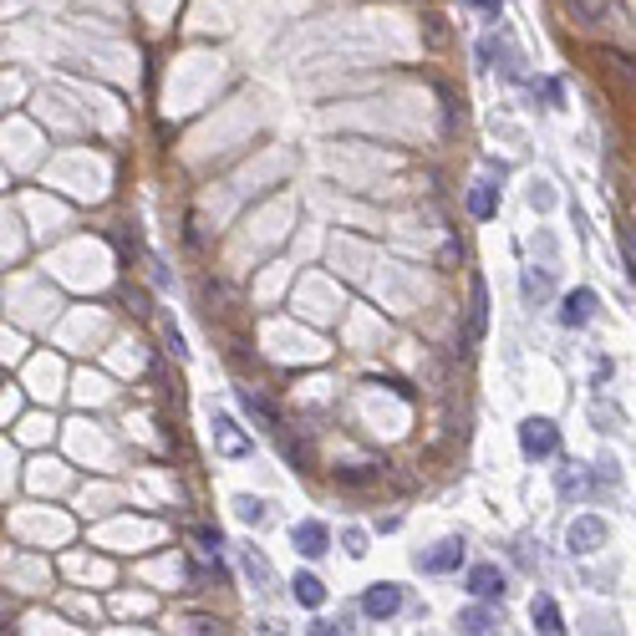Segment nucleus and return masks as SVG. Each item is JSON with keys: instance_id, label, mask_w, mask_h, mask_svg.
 Listing matches in <instances>:
<instances>
[{"instance_id": "1", "label": "nucleus", "mask_w": 636, "mask_h": 636, "mask_svg": "<svg viewBox=\"0 0 636 636\" xmlns=\"http://www.w3.org/2000/svg\"><path fill=\"white\" fill-rule=\"evenodd\" d=\"M606 535H611V530H606L601 514H580L576 525L566 530V545H570V555H590V550H601V545H606Z\"/></svg>"}, {"instance_id": "2", "label": "nucleus", "mask_w": 636, "mask_h": 636, "mask_svg": "<svg viewBox=\"0 0 636 636\" xmlns=\"http://www.w3.org/2000/svg\"><path fill=\"white\" fill-rule=\"evenodd\" d=\"M519 448H525V459H550L555 448H560V433L545 418H530V423L519 428Z\"/></svg>"}, {"instance_id": "3", "label": "nucleus", "mask_w": 636, "mask_h": 636, "mask_svg": "<svg viewBox=\"0 0 636 636\" xmlns=\"http://www.w3.org/2000/svg\"><path fill=\"white\" fill-rule=\"evenodd\" d=\"M596 61L606 67V77H611L616 87H626V92H636V57L621 47H596Z\"/></svg>"}, {"instance_id": "4", "label": "nucleus", "mask_w": 636, "mask_h": 636, "mask_svg": "<svg viewBox=\"0 0 636 636\" xmlns=\"http://www.w3.org/2000/svg\"><path fill=\"white\" fill-rule=\"evenodd\" d=\"M418 566H423L428 576H453V570L463 566V540H438L433 550L418 560Z\"/></svg>"}, {"instance_id": "5", "label": "nucleus", "mask_w": 636, "mask_h": 636, "mask_svg": "<svg viewBox=\"0 0 636 636\" xmlns=\"http://www.w3.org/2000/svg\"><path fill=\"white\" fill-rule=\"evenodd\" d=\"M362 611L366 616H377V621H387V616H398L402 611V590L398 586H366V596H362Z\"/></svg>"}, {"instance_id": "6", "label": "nucleus", "mask_w": 636, "mask_h": 636, "mask_svg": "<svg viewBox=\"0 0 636 636\" xmlns=\"http://www.w3.org/2000/svg\"><path fill=\"white\" fill-rule=\"evenodd\" d=\"M214 448H219L224 459H245V453H249L255 443H249V438L235 428V418H224V413H219V418H214Z\"/></svg>"}, {"instance_id": "7", "label": "nucleus", "mask_w": 636, "mask_h": 636, "mask_svg": "<svg viewBox=\"0 0 636 636\" xmlns=\"http://www.w3.org/2000/svg\"><path fill=\"white\" fill-rule=\"evenodd\" d=\"M469 596L473 601H499V596H504V570L499 566H473L469 570Z\"/></svg>"}, {"instance_id": "8", "label": "nucleus", "mask_w": 636, "mask_h": 636, "mask_svg": "<svg viewBox=\"0 0 636 636\" xmlns=\"http://www.w3.org/2000/svg\"><path fill=\"white\" fill-rule=\"evenodd\" d=\"M291 540H295V550L306 555V560H316V555H326L331 535H326V525H316V519H301V525L291 530Z\"/></svg>"}, {"instance_id": "9", "label": "nucleus", "mask_w": 636, "mask_h": 636, "mask_svg": "<svg viewBox=\"0 0 636 636\" xmlns=\"http://www.w3.org/2000/svg\"><path fill=\"white\" fill-rule=\"evenodd\" d=\"M239 408H245L249 418H260L265 428H281V408H275L265 392H255V387H239Z\"/></svg>"}, {"instance_id": "10", "label": "nucleus", "mask_w": 636, "mask_h": 636, "mask_svg": "<svg viewBox=\"0 0 636 636\" xmlns=\"http://www.w3.org/2000/svg\"><path fill=\"white\" fill-rule=\"evenodd\" d=\"M590 316H596V291H570L566 306H560V321L566 326H586Z\"/></svg>"}, {"instance_id": "11", "label": "nucleus", "mask_w": 636, "mask_h": 636, "mask_svg": "<svg viewBox=\"0 0 636 636\" xmlns=\"http://www.w3.org/2000/svg\"><path fill=\"white\" fill-rule=\"evenodd\" d=\"M291 596H295V601H301V606H306V611H316V606L326 601V586H321L316 576H295Z\"/></svg>"}, {"instance_id": "12", "label": "nucleus", "mask_w": 636, "mask_h": 636, "mask_svg": "<svg viewBox=\"0 0 636 636\" xmlns=\"http://www.w3.org/2000/svg\"><path fill=\"white\" fill-rule=\"evenodd\" d=\"M535 626H540V631H566V621H560V606H555L550 596H535Z\"/></svg>"}, {"instance_id": "13", "label": "nucleus", "mask_w": 636, "mask_h": 636, "mask_svg": "<svg viewBox=\"0 0 636 636\" xmlns=\"http://www.w3.org/2000/svg\"><path fill=\"white\" fill-rule=\"evenodd\" d=\"M459 626H463V631H494V626H499V611H483V606H469V611L459 616Z\"/></svg>"}, {"instance_id": "14", "label": "nucleus", "mask_w": 636, "mask_h": 636, "mask_svg": "<svg viewBox=\"0 0 636 636\" xmlns=\"http://www.w3.org/2000/svg\"><path fill=\"white\" fill-rule=\"evenodd\" d=\"M239 560H245V576H249V580H260V586H270V580H275V570H270V560H265V555L239 550Z\"/></svg>"}, {"instance_id": "15", "label": "nucleus", "mask_w": 636, "mask_h": 636, "mask_svg": "<svg viewBox=\"0 0 636 636\" xmlns=\"http://www.w3.org/2000/svg\"><path fill=\"white\" fill-rule=\"evenodd\" d=\"M469 214L473 219H489V214H494V184H479V189L469 194Z\"/></svg>"}, {"instance_id": "16", "label": "nucleus", "mask_w": 636, "mask_h": 636, "mask_svg": "<svg viewBox=\"0 0 636 636\" xmlns=\"http://www.w3.org/2000/svg\"><path fill=\"white\" fill-rule=\"evenodd\" d=\"M382 469H336V483H352V489H362V483H377Z\"/></svg>"}, {"instance_id": "17", "label": "nucleus", "mask_w": 636, "mask_h": 636, "mask_svg": "<svg viewBox=\"0 0 636 636\" xmlns=\"http://www.w3.org/2000/svg\"><path fill=\"white\" fill-rule=\"evenodd\" d=\"M235 509H239V519H245V525H265V504H260V499H235Z\"/></svg>"}, {"instance_id": "18", "label": "nucleus", "mask_w": 636, "mask_h": 636, "mask_svg": "<svg viewBox=\"0 0 636 636\" xmlns=\"http://www.w3.org/2000/svg\"><path fill=\"white\" fill-rule=\"evenodd\" d=\"M570 11H576L580 21H601V16H606V0H570Z\"/></svg>"}, {"instance_id": "19", "label": "nucleus", "mask_w": 636, "mask_h": 636, "mask_svg": "<svg viewBox=\"0 0 636 636\" xmlns=\"http://www.w3.org/2000/svg\"><path fill=\"white\" fill-rule=\"evenodd\" d=\"M621 255H626V270L636 275V224H621Z\"/></svg>"}, {"instance_id": "20", "label": "nucleus", "mask_w": 636, "mask_h": 636, "mask_svg": "<svg viewBox=\"0 0 636 636\" xmlns=\"http://www.w3.org/2000/svg\"><path fill=\"white\" fill-rule=\"evenodd\" d=\"M469 331H473V336L483 331V285H479V281H473V311H469Z\"/></svg>"}, {"instance_id": "21", "label": "nucleus", "mask_w": 636, "mask_h": 636, "mask_svg": "<svg viewBox=\"0 0 636 636\" xmlns=\"http://www.w3.org/2000/svg\"><path fill=\"white\" fill-rule=\"evenodd\" d=\"M342 545H346V555H362V550H366V535H362V530H346Z\"/></svg>"}, {"instance_id": "22", "label": "nucleus", "mask_w": 636, "mask_h": 636, "mask_svg": "<svg viewBox=\"0 0 636 636\" xmlns=\"http://www.w3.org/2000/svg\"><path fill=\"white\" fill-rule=\"evenodd\" d=\"M479 5H483V11H499V0H479Z\"/></svg>"}]
</instances>
